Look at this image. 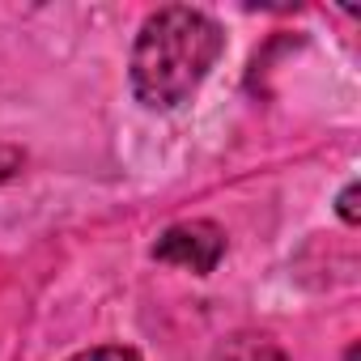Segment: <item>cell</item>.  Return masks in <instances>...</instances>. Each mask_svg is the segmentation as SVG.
<instances>
[{
    "instance_id": "cell-1",
    "label": "cell",
    "mask_w": 361,
    "mask_h": 361,
    "mask_svg": "<svg viewBox=\"0 0 361 361\" xmlns=\"http://www.w3.org/2000/svg\"><path fill=\"white\" fill-rule=\"evenodd\" d=\"M226 51V30L217 18L192 5L153 9L132 43L128 77L132 94L149 111H178L196 98L204 77Z\"/></svg>"
},
{
    "instance_id": "cell-2",
    "label": "cell",
    "mask_w": 361,
    "mask_h": 361,
    "mask_svg": "<svg viewBox=\"0 0 361 361\" xmlns=\"http://www.w3.org/2000/svg\"><path fill=\"white\" fill-rule=\"evenodd\" d=\"M153 259L157 264H170V268H183L192 276H209L226 259V230L217 221H204V217H196V221H174L153 243Z\"/></svg>"
},
{
    "instance_id": "cell-3",
    "label": "cell",
    "mask_w": 361,
    "mask_h": 361,
    "mask_svg": "<svg viewBox=\"0 0 361 361\" xmlns=\"http://www.w3.org/2000/svg\"><path fill=\"white\" fill-rule=\"evenodd\" d=\"M68 361H140V353H136V348H128V344H98V348L73 353Z\"/></svg>"
},
{
    "instance_id": "cell-4",
    "label": "cell",
    "mask_w": 361,
    "mask_h": 361,
    "mask_svg": "<svg viewBox=\"0 0 361 361\" xmlns=\"http://www.w3.org/2000/svg\"><path fill=\"white\" fill-rule=\"evenodd\" d=\"M357 196H361V188H357V183H344V192H340V200H336V213H340V221H344V226H357V221H361Z\"/></svg>"
},
{
    "instance_id": "cell-5",
    "label": "cell",
    "mask_w": 361,
    "mask_h": 361,
    "mask_svg": "<svg viewBox=\"0 0 361 361\" xmlns=\"http://www.w3.org/2000/svg\"><path fill=\"white\" fill-rule=\"evenodd\" d=\"M22 166H26V153H22L18 145H5V140H0V183H5V178H13Z\"/></svg>"
}]
</instances>
